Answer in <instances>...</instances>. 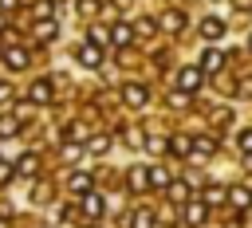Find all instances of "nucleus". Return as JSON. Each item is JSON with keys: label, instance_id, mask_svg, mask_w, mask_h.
<instances>
[{"label": "nucleus", "instance_id": "nucleus-13", "mask_svg": "<svg viewBox=\"0 0 252 228\" xmlns=\"http://www.w3.org/2000/svg\"><path fill=\"white\" fill-rule=\"evenodd\" d=\"M83 212L94 220V216H102V197L98 193H83Z\"/></svg>", "mask_w": 252, "mask_h": 228}, {"label": "nucleus", "instance_id": "nucleus-24", "mask_svg": "<svg viewBox=\"0 0 252 228\" xmlns=\"http://www.w3.org/2000/svg\"><path fill=\"white\" fill-rule=\"evenodd\" d=\"M224 197H228V189H220V185H209V189H205V200H209V204H220Z\"/></svg>", "mask_w": 252, "mask_h": 228}, {"label": "nucleus", "instance_id": "nucleus-38", "mask_svg": "<svg viewBox=\"0 0 252 228\" xmlns=\"http://www.w3.org/2000/svg\"><path fill=\"white\" fill-rule=\"evenodd\" d=\"M87 228H98V224H87Z\"/></svg>", "mask_w": 252, "mask_h": 228}, {"label": "nucleus", "instance_id": "nucleus-33", "mask_svg": "<svg viewBox=\"0 0 252 228\" xmlns=\"http://www.w3.org/2000/svg\"><path fill=\"white\" fill-rule=\"evenodd\" d=\"M12 173H16V169H12V165H8V161H0V185H4V181H8V177H12Z\"/></svg>", "mask_w": 252, "mask_h": 228}, {"label": "nucleus", "instance_id": "nucleus-16", "mask_svg": "<svg viewBox=\"0 0 252 228\" xmlns=\"http://www.w3.org/2000/svg\"><path fill=\"white\" fill-rule=\"evenodd\" d=\"M228 204H232L236 212H244V208L252 204V197H248V189H228Z\"/></svg>", "mask_w": 252, "mask_h": 228}, {"label": "nucleus", "instance_id": "nucleus-18", "mask_svg": "<svg viewBox=\"0 0 252 228\" xmlns=\"http://www.w3.org/2000/svg\"><path fill=\"white\" fill-rule=\"evenodd\" d=\"M106 149H110V138H106V134H94V138L87 142V153H94V157H102Z\"/></svg>", "mask_w": 252, "mask_h": 228}, {"label": "nucleus", "instance_id": "nucleus-8", "mask_svg": "<svg viewBox=\"0 0 252 228\" xmlns=\"http://www.w3.org/2000/svg\"><path fill=\"white\" fill-rule=\"evenodd\" d=\"M134 35H138V31H134L130 24H114V28H110V39H114V47H130V43H134Z\"/></svg>", "mask_w": 252, "mask_h": 228}, {"label": "nucleus", "instance_id": "nucleus-26", "mask_svg": "<svg viewBox=\"0 0 252 228\" xmlns=\"http://www.w3.org/2000/svg\"><path fill=\"white\" fill-rule=\"evenodd\" d=\"M75 8H79L83 16H94V12H98V0H75Z\"/></svg>", "mask_w": 252, "mask_h": 228}, {"label": "nucleus", "instance_id": "nucleus-37", "mask_svg": "<svg viewBox=\"0 0 252 228\" xmlns=\"http://www.w3.org/2000/svg\"><path fill=\"white\" fill-rule=\"evenodd\" d=\"M0 28H4V16H0Z\"/></svg>", "mask_w": 252, "mask_h": 228}, {"label": "nucleus", "instance_id": "nucleus-21", "mask_svg": "<svg viewBox=\"0 0 252 228\" xmlns=\"http://www.w3.org/2000/svg\"><path fill=\"white\" fill-rule=\"evenodd\" d=\"M169 181H173V173H169V169H150V185H158V189H169Z\"/></svg>", "mask_w": 252, "mask_h": 228}, {"label": "nucleus", "instance_id": "nucleus-11", "mask_svg": "<svg viewBox=\"0 0 252 228\" xmlns=\"http://www.w3.org/2000/svg\"><path fill=\"white\" fill-rule=\"evenodd\" d=\"M130 189H134V193H146V189H150V169L134 165V169H130Z\"/></svg>", "mask_w": 252, "mask_h": 228}, {"label": "nucleus", "instance_id": "nucleus-36", "mask_svg": "<svg viewBox=\"0 0 252 228\" xmlns=\"http://www.w3.org/2000/svg\"><path fill=\"white\" fill-rule=\"evenodd\" d=\"M12 4H20V0H0V8H12Z\"/></svg>", "mask_w": 252, "mask_h": 228}, {"label": "nucleus", "instance_id": "nucleus-9", "mask_svg": "<svg viewBox=\"0 0 252 228\" xmlns=\"http://www.w3.org/2000/svg\"><path fill=\"white\" fill-rule=\"evenodd\" d=\"M0 55H4V63H8L12 71H24V67H28V51H24V47H4Z\"/></svg>", "mask_w": 252, "mask_h": 228}, {"label": "nucleus", "instance_id": "nucleus-14", "mask_svg": "<svg viewBox=\"0 0 252 228\" xmlns=\"http://www.w3.org/2000/svg\"><path fill=\"white\" fill-rule=\"evenodd\" d=\"M161 28H165V31H181V28H185V12H177V8L165 12V16H161Z\"/></svg>", "mask_w": 252, "mask_h": 228}, {"label": "nucleus", "instance_id": "nucleus-22", "mask_svg": "<svg viewBox=\"0 0 252 228\" xmlns=\"http://www.w3.org/2000/svg\"><path fill=\"white\" fill-rule=\"evenodd\" d=\"M20 130V118L16 114H0V138H8V134H16Z\"/></svg>", "mask_w": 252, "mask_h": 228}, {"label": "nucleus", "instance_id": "nucleus-25", "mask_svg": "<svg viewBox=\"0 0 252 228\" xmlns=\"http://www.w3.org/2000/svg\"><path fill=\"white\" fill-rule=\"evenodd\" d=\"M154 28H158V24H154V20H150V16H142V20H138V24H134V31H138V35H150V31H154Z\"/></svg>", "mask_w": 252, "mask_h": 228}, {"label": "nucleus", "instance_id": "nucleus-5", "mask_svg": "<svg viewBox=\"0 0 252 228\" xmlns=\"http://www.w3.org/2000/svg\"><path fill=\"white\" fill-rule=\"evenodd\" d=\"M220 67H224V55H220L217 47H205V51H201V71H205V75H220Z\"/></svg>", "mask_w": 252, "mask_h": 228}, {"label": "nucleus", "instance_id": "nucleus-15", "mask_svg": "<svg viewBox=\"0 0 252 228\" xmlns=\"http://www.w3.org/2000/svg\"><path fill=\"white\" fill-rule=\"evenodd\" d=\"M16 173L35 177V173H39V157H35V153H24V157H20V165H16Z\"/></svg>", "mask_w": 252, "mask_h": 228}, {"label": "nucleus", "instance_id": "nucleus-27", "mask_svg": "<svg viewBox=\"0 0 252 228\" xmlns=\"http://www.w3.org/2000/svg\"><path fill=\"white\" fill-rule=\"evenodd\" d=\"M236 94H240V98H252V75H244V79L236 83Z\"/></svg>", "mask_w": 252, "mask_h": 228}, {"label": "nucleus", "instance_id": "nucleus-1", "mask_svg": "<svg viewBox=\"0 0 252 228\" xmlns=\"http://www.w3.org/2000/svg\"><path fill=\"white\" fill-rule=\"evenodd\" d=\"M173 83H177V90H181V94H193V90H201V83H205V71H201V67H181Z\"/></svg>", "mask_w": 252, "mask_h": 228}, {"label": "nucleus", "instance_id": "nucleus-2", "mask_svg": "<svg viewBox=\"0 0 252 228\" xmlns=\"http://www.w3.org/2000/svg\"><path fill=\"white\" fill-rule=\"evenodd\" d=\"M122 102H126L130 110H142V106L150 102V90H146L142 83H126V86H122Z\"/></svg>", "mask_w": 252, "mask_h": 228}, {"label": "nucleus", "instance_id": "nucleus-6", "mask_svg": "<svg viewBox=\"0 0 252 228\" xmlns=\"http://www.w3.org/2000/svg\"><path fill=\"white\" fill-rule=\"evenodd\" d=\"M205 216H209V200H185V220L189 224H205Z\"/></svg>", "mask_w": 252, "mask_h": 228}, {"label": "nucleus", "instance_id": "nucleus-31", "mask_svg": "<svg viewBox=\"0 0 252 228\" xmlns=\"http://www.w3.org/2000/svg\"><path fill=\"white\" fill-rule=\"evenodd\" d=\"M91 39H94V43H106L110 31H106V28H91Z\"/></svg>", "mask_w": 252, "mask_h": 228}, {"label": "nucleus", "instance_id": "nucleus-23", "mask_svg": "<svg viewBox=\"0 0 252 228\" xmlns=\"http://www.w3.org/2000/svg\"><path fill=\"white\" fill-rule=\"evenodd\" d=\"M169 197L185 204V200H189V185H185V181H169Z\"/></svg>", "mask_w": 252, "mask_h": 228}, {"label": "nucleus", "instance_id": "nucleus-20", "mask_svg": "<svg viewBox=\"0 0 252 228\" xmlns=\"http://www.w3.org/2000/svg\"><path fill=\"white\" fill-rule=\"evenodd\" d=\"M213 149H217V142H213V138H193V153H197V157H209Z\"/></svg>", "mask_w": 252, "mask_h": 228}, {"label": "nucleus", "instance_id": "nucleus-3", "mask_svg": "<svg viewBox=\"0 0 252 228\" xmlns=\"http://www.w3.org/2000/svg\"><path fill=\"white\" fill-rule=\"evenodd\" d=\"M55 31H59V24H55V16H39V20H35V28H32V35H35V43H47V39H55Z\"/></svg>", "mask_w": 252, "mask_h": 228}, {"label": "nucleus", "instance_id": "nucleus-10", "mask_svg": "<svg viewBox=\"0 0 252 228\" xmlns=\"http://www.w3.org/2000/svg\"><path fill=\"white\" fill-rule=\"evenodd\" d=\"M28 98H32L35 106H47V102H51V83H47V79H39V83H32V90H28Z\"/></svg>", "mask_w": 252, "mask_h": 228}, {"label": "nucleus", "instance_id": "nucleus-39", "mask_svg": "<svg viewBox=\"0 0 252 228\" xmlns=\"http://www.w3.org/2000/svg\"><path fill=\"white\" fill-rule=\"evenodd\" d=\"M248 51H252V39H248Z\"/></svg>", "mask_w": 252, "mask_h": 228}, {"label": "nucleus", "instance_id": "nucleus-30", "mask_svg": "<svg viewBox=\"0 0 252 228\" xmlns=\"http://www.w3.org/2000/svg\"><path fill=\"white\" fill-rule=\"evenodd\" d=\"M146 145H150V153H165V149H169V142H161V138H150Z\"/></svg>", "mask_w": 252, "mask_h": 228}, {"label": "nucleus", "instance_id": "nucleus-12", "mask_svg": "<svg viewBox=\"0 0 252 228\" xmlns=\"http://www.w3.org/2000/svg\"><path fill=\"white\" fill-rule=\"evenodd\" d=\"M169 149H173L177 157H189V153H193V138H189V134H173V142H169Z\"/></svg>", "mask_w": 252, "mask_h": 228}, {"label": "nucleus", "instance_id": "nucleus-32", "mask_svg": "<svg viewBox=\"0 0 252 228\" xmlns=\"http://www.w3.org/2000/svg\"><path fill=\"white\" fill-rule=\"evenodd\" d=\"M228 118H232V110H217V114H213V122H217V126H224Z\"/></svg>", "mask_w": 252, "mask_h": 228}, {"label": "nucleus", "instance_id": "nucleus-4", "mask_svg": "<svg viewBox=\"0 0 252 228\" xmlns=\"http://www.w3.org/2000/svg\"><path fill=\"white\" fill-rule=\"evenodd\" d=\"M79 63L83 67H98L102 63V43H94V39L91 43H79Z\"/></svg>", "mask_w": 252, "mask_h": 228}, {"label": "nucleus", "instance_id": "nucleus-29", "mask_svg": "<svg viewBox=\"0 0 252 228\" xmlns=\"http://www.w3.org/2000/svg\"><path fill=\"white\" fill-rule=\"evenodd\" d=\"M35 16H55V0H39L35 4Z\"/></svg>", "mask_w": 252, "mask_h": 228}, {"label": "nucleus", "instance_id": "nucleus-34", "mask_svg": "<svg viewBox=\"0 0 252 228\" xmlns=\"http://www.w3.org/2000/svg\"><path fill=\"white\" fill-rule=\"evenodd\" d=\"M4 98H12V83H0V102Z\"/></svg>", "mask_w": 252, "mask_h": 228}, {"label": "nucleus", "instance_id": "nucleus-35", "mask_svg": "<svg viewBox=\"0 0 252 228\" xmlns=\"http://www.w3.org/2000/svg\"><path fill=\"white\" fill-rule=\"evenodd\" d=\"M8 216H12V208H8V204H0V220H8Z\"/></svg>", "mask_w": 252, "mask_h": 228}, {"label": "nucleus", "instance_id": "nucleus-28", "mask_svg": "<svg viewBox=\"0 0 252 228\" xmlns=\"http://www.w3.org/2000/svg\"><path fill=\"white\" fill-rule=\"evenodd\" d=\"M236 149H240V153H252V130H244V134L236 138Z\"/></svg>", "mask_w": 252, "mask_h": 228}, {"label": "nucleus", "instance_id": "nucleus-7", "mask_svg": "<svg viewBox=\"0 0 252 228\" xmlns=\"http://www.w3.org/2000/svg\"><path fill=\"white\" fill-rule=\"evenodd\" d=\"M220 35H224V20L205 16V20H201V39H220Z\"/></svg>", "mask_w": 252, "mask_h": 228}, {"label": "nucleus", "instance_id": "nucleus-19", "mask_svg": "<svg viewBox=\"0 0 252 228\" xmlns=\"http://www.w3.org/2000/svg\"><path fill=\"white\" fill-rule=\"evenodd\" d=\"M67 185H71V193H75V197H79V193H91V173H71V181H67Z\"/></svg>", "mask_w": 252, "mask_h": 228}, {"label": "nucleus", "instance_id": "nucleus-17", "mask_svg": "<svg viewBox=\"0 0 252 228\" xmlns=\"http://www.w3.org/2000/svg\"><path fill=\"white\" fill-rule=\"evenodd\" d=\"M130 228H154V212L150 208H134L130 212Z\"/></svg>", "mask_w": 252, "mask_h": 228}]
</instances>
